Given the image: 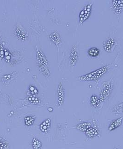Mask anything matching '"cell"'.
<instances>
[{
    "label": "cell",
    "mask_w": 123,
    "mask_h": 149,
    "mask_svg": "<svg viewBox=\"0 0 123 149\" xmlns=\"http://www.w3.org/2000/svg\"><path fill=\"white\" fill-rule=\"evenodd\" d=\"M57 94H58V100L57 104L59 106H61L64 102L65 94L64 89L63 85L61 83H59L57 88Z\"/></svg>",
    "instance_id": "6"
},
{
    "label": "cell",
    "mask_w": 123,
    "mask_h": 149,
    "mask_svg": "<svg viewBox=\"0 0 123 149\" xmlns=\"http://www.w3.org/2000/svg\"><path fill=\"white\" fill-rule=\"evenodd\" d=\"M112 112L115 114H123V102L115 105L113 108Z\"/></svg>",
    "instance_id": "15"
},
{
    "label": "cell",
    "mask_w": 123,
    "mask_h": 149,
    "mask_svg": "<svg viewBox=\"0 0 123 149\" xmlns=\"http://www.w3.org/2000/svg\"><path fill=\"white\" fill-rule=\"evenodd\" d=\"M51 119H46L40 125V130L42 133H47L50 130L51 128Z\"/></svg>",
    "instance_id": "8"
},
{
    "label": "cell",
    "mask_w": 123,
    "mask_h": 149,
    "mask_svg": "<svg viewBox=\"0 0 123 149\" xmlns=\"http://www.w3.org/2000/svg\"><path fill=\"white\" fill-rule=\"evenodd\" d=\"M32 148L33 149H39L41 148V142L36 138H34L32 141Z\"/></svg>",
    "instance_id": "19"
},
{
    "label": "cell",
    "mask_w": 123,
    "mask_h": 149,
    "mask_svg": "<svg viewBox=\"0 0 123 149\" xmlns=\"http://www.w3.org/2000/svg\"><path fill=\"white\" fill-rule=\"evenodd\" d=\"M50 38L52 42H54L56 45L59 46L61 44V38L59 36L58 33L54 32L51 34L50 36Z\"/></svg>",
    "instance_id": "14"
},
{
    "label": "cell",
    "mask_w": 123,
    "mask_h": 149,
    "mask_svg": "<svg viewBox=\"0 0 123 149\" xmlns=\"http://www.w3.org/2000/svg\"><path fill=\"white\" fill-rule=\"evenodd\" d=\"M116 44V41L113 37H109L103 43V48L107 52L113 51Z\"/></svg>",
    "instance_id": "4"
},
{
    "label": "cell",
    "mask_w": 123,
    "mask_h": 149,
    "mask_svg": "<svg viewBox=\"0 0 123 149\" xmlns=\"http://www.w3.org/2000/svg\"><path fill=\"white\" fill-rule=\"evenodd\" d=\"M37 58L39 61V64L40 65L45 66L47 64V61L46 58L44 56L43 52L39 49L37 50Z\"/></svg>",
    "instance_id": "12"
},
{
    "label": "cell",
    "mask_w": 123,
    "mask_h": 149,
    "mask_svg": "<svg viewBox=\"0 0 123 149\" xmlns=\"http://www.w3.org/2000/svg\"><path fill=\"white\" fill-rule=\"evenodd\" d=\"M35 117L32 116H27L25 118V124L26 126H32L34 122Z\"/></svg>",
    "instance_id": "18"
},
{
    "label": "cell",
    "mask_w": 123,
    "mask_h": 149,
    "mask_svg": "<svg viewBox=\"0 0 123 149\" xmlns=\"http://www.w3.org/2000/svg\"><path fill=\"white\" fill-rule=\"evenodd\" d=\"M101 102L99 98L96 95H92L90 97V104L93 107L98 108L101 105Z\"/></svg>",
    "instance_id": "13"
},
{
    "label": "cell",
    "mask_w": 123,
    "mask_h": 149,
    "mask_svg": "<svg viewBox=\"0 0 123 149\" xmlns=\"http://www.w3.org/2000/svg\"><path fill=\"white\" fill-rule=\"evenodd\" d=\"M91 124L90 122H84L82 123H80L77 124L76 126V129H77L78 130L82 132H85L88 130L89 128L91 127Z\"/></svg>",
    "instance_id": "11"
},
{
    "label": "cell",
    "mask_w": 123,
    "mask_h": 149,
    "mask_svg": "<svg viewBox=\"0 0 123 149\" xmlns=\"http://www.w3.org/2000/svg\"><path fill=\"white\" fill-rule=\"evenodd\" d=\"M89 56L92 57H96L99 54V49L96 47H92L88 51Z\"/></svg>",
    "instance_id": "16"
},
{
    "label": "cell",
    "mask_w": 123,
    "mask_h": 149,
    "mask_svg": "<svg viewBox=\"0 0 123 149\" xmlns=\"http://www.w3.org/2000/svg\"><path fill=\"white\" fill-rule=\"evenodd\" d=\"M85 134L87 137L89 138H93L98 136L99 132L98 129L91 127L85 131Z\"/></svg>",
    "instance_id": "10"
},
{
    "label": "cell",
    "mask_w": 123,
    "mask_h": 149,
    "mask_svg": "<svg viewBox=\"0 0 123 149\" xmlns=\"http://www.w3.org/2000/svg\"><path fill=\"white\" fill-rule=\"evenodd\" d=\"M103 89L99 94V99L101 102H103L107 99L112 91L114 86L111 81H105L102 82Z\"/></svg>",
    "instance_id": "2"
},
{
    "label": "cell",
    "mask_w": 123,
    "mask_h": 149,
    "mask_svg": "<svg viewBox=\"0 0 123 149\" xmlns=\"http://www.w3.org/2000/svg\"><path fill=\"white\" fill-rule=\"evenodd\" d=\"M9 147V144L7 140L0 137V149H8Z\"/></svg>",
    "instance_id": "17"
},
{
    "label": "cell",
    "mask_w": 123,
    "mask_h": 149,
    "mask_svg": "<svg viewBox=\"0 0 123 149\" xmlns=\"http://www.w3.org/2000/svg\"><path fill=\"white\" fill-rule=\"evenodd\" d=\"M78 58V53L77 51L76 46H73L70 53V63L73 66H75L77 62Z\"/></svg>",
    "instance_id": "5"
},
{
    "label": "cell",
    "mask_w": 123,
    "mask_h": 149,
    "mask_svg": "<svg viewBox=\"0 0 123 149\" xmlns=\"http://www.w3.org/2000/svg\"><path fill=\"white\" fill-rule=\"evenodd\" d=\"M92 4H89L86 5L80 11L79 14L80 21V23H83L89 18L92 10Z\"/></svg>",
    "instance_id": "3"
},
{
    "label": "cell",
    "mask_w": 123,
    "mask_h": 149,
    "mask_svg": "<svg viewBox=\"0 0 123 149\" xmlns=\"http://www.w3.org/2000/svg\"><path fill=\"white\" fill-rule=\"evenodd\" d=\"M114 149H118V148H114Z\"/></svg>",
    "instance_id": "20"
},
{
    "label": "cell",
    "mask_w": 123,
    "mask_h": 149,
    "mask_svg": "<svg viewBox=\"0 0 123 149\" xmlns=\"http://www.w3.org/2000/svg\"><path fill=\"white\" fill-rule=\"evenodd\" d=\"M123 120V117H121L120 118L113 121L109 125L108 130L109 131H112V130H114L115 129H117V128L120 126V125L122 124Z\"/></svg>",
    "instance_id": "9"
},
{
    "label": "cell",
    "mask_w": 123,
    "mask_h": 149,
    "mask_svg": "<svg viewBox=\"0 0 123 149\" xmlns=\"http://www.w3.org/2000/svg\"><path fill=\"white\" fill-rule=\"evenodd\" d=\"M110 68V65H106L101 68L96 69L95 71L80 76L79 79L83 81H95L101 78L102 76L107 73Z\"/></svg>",
    "instance_id": "1"
},
{
    "label": "cell",
    "mask_w": 123,
    "mask_h": 149,
    "mask_svg": "<svg viewBox=\"0 0 123 149\" xmlns=\"http://www.w3.org/2000/svg\"><path fill=\"white\" fill-rule=\"evenodd\" d=\"M112 7L114 11L116 13H120L123 10V0L112 1Z\"/></svg>",
    "instance_id": "7"
}]
</instances>
